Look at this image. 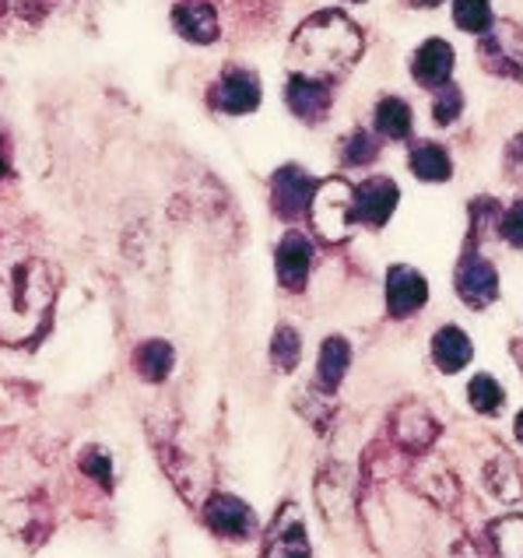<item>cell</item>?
Segmentation results:
<instances>
[{"label": "cell", "instance_id": "d4e9b609", "mask_svg": "<svg viewBox=\"0 0 523 558\" xmlns=\"http://www.w3.org/2000/svg\"><path fill=\"white\" fill-rule=\"evenodd\" d=\"M461 113H464V95H461V88L442 85L439 95H436V106H433V120L439 126H450Z\"/></svg>", "mask_w": 523, "mask_h": 558}, {"label": "cell", "instance_id": "3957f363", "mask_svg": "<svg viewBox=\"0 0 523 558\" xmlns=\"http://www.w3.org/2000/svg\"><path fill=\"white\" fill-rule=\"evenodd\" d=\"M352 194H355V186L344 183V180L316 183L313 201H309V218L324 239H344L348 229L355 226L352 221Z\"/></svg>", "mask_w": 523, "mask_h": 558}, {"label": "cell", "instance_id": "ac0fdd59", "mask_svg": "<svg viewBox=\"0 0 523 558\" xmlns=\"http://www.w3.org/2000/svg\"><path fill=\"white\" fill-rule=\"evenodd\" d=\"M408 166L425 183H447L450 172H453L447 148L436 145V141H418V145L411 148V155H408Z\"/></svg>", "mask_w": 523, "mask_h": 558}, {"label": "cell", "instance_id": "d6986e66", "mask_svg": "<svg viewBox=\"0 0 523 558\" xmlns=\"http://www.w3.org/2000/svg\"><path fill=\"white\" fill-rule=\"evenodd\" d=\"M172 365H177V352H172V344L169 341H145V344H137V352H134V369L145 376L148 383H162L169 379L172 373Z\"/></svg>", "mask_w": 523, "mask_h": 558}, {"label": "cell", "instance_id": "603a6c76", "mask_svg": "<svg viewBox=\"0 0 523 558\" xmlns=\"http://www.w3.org/2000/svg\"><path fill=\"white\" fill-rule=\"evenodd\" d=\"M453 22L464 32L485 36V32L492 28V4H488V0H453Z\"/></svg>", "mask_w": 523, "mask_h": 558}, {"label": "cell", "instance_id": "484cf974", "mask_svg": "<svg viewBox=\"0 0 523 558\" xmlns=\"http://www.w3.org/2000/svg\"><path fill=\"white\" fill-rule=\"evenodd\" d=\"M82 471L88 477H95V482H99L102 488H113V460H109L102 450H88L82 457Z\"/></svg>", "mask_w": 523, "mask_h": 558}, {"label": "cell", "instance_id": "44dd1931", "mask_svg": "<svg viewBox=\"0 0 523 558\" xmlns=\"http://www.w3.org/2000/svg\"><path fill=\"white\" fill-rule=\"evenodd\" d=\"M467 404L478 414H499L506 404V390L492 373H474L467 383Z\"/></svg>", "mask_w": 523, "mask_h": 558}, {"label": "cell", "instance_id": "7a4b0ae2", "mask_svg": "<svg viewBox=\"0 0 523 558\" xmlns=\"http://www.w3.org/2000/svg\"><path fill=\"white\" fill-rule=\"evenodd\" d=\"M362 46H366V39H362L352 19H344L338 11H320L299 25L289 57L295 74H309L327 82V77H338L352 68L362 57Z\"/></svg>", "mask_w": 523, "mask_h": 558}, {"label": "cell", "instance_id": "83f0119b", "mask_svg": "<svg viewBox=\"0 0 523 558\" xmlns=\"http://www.w3.org/2000/svg\"><path fill=\"white\" fill-rule=\"evenodd\" d=\"M63 4H71V0H19L22 14H25V19H32V22H39V19H46V14L60 11Z\"/></svg>", "mask_w": 523, "mask_h": 558}, {"label": "cell", "instance_id": "9c48e42d", "mask_svg": "<svg viewBox=\"0 0 523 558\" xmlns=\"http://www.w3.org/2000/svg\"><path fill=\"white\" fill-rule=\"evenodd\" d=\"M313 177L306 169L299 166H281L275 177H271V204H275V215L278 218H303L309 215V201H313Z\"/></svg>", "mask_w": 523, "mask_h": 558}, {"label": "cell", "instance_id": "5bb4252c", "mask_svg": "<svg viewBox=\"0 0 523 558\" xmlns=\"http://www.w3.org/2000/svg\"><path fill=\"white\" fill-rule=\"evenodd\" d=\"M453 60L457 57H453L450 43L429 39L415 50V60H411V77H415L422 88H442L453 74Z\"/></svg>", "mask_w": 523, "mask_h": 558}, {"label": "cell", "instance_id": "8fae6325", "mask_svg": "<svg viewBox=\"0 0 523 558\" xmlns=\"http://www.w3.org/2000/svg\"><path fill=\"white\" fill-rule=\"evenodd\" d=\"M309 267H313V243L306 232H284L281 243L275 250V270L281 289L289 292H303L309 281Z\"/></svg>", "mask_w": 523, "mask_h": 558}, {"label": "cell", "instance_id": "ba28073f", "mask_svg": "<svg viewBox=\"0 0 523 558\" xmlns=\"http://www.w3.org/2000/svg\"><path fill=\"white\" fill-rule=\"evenodd\" d=\"M401 201V190L393 180L387 177H373L366 180L362 186H355L352 194V221H358V226H369V229H384L393 207H398Z\"/></svg>", "mask_w": 523, "mask_h": 558}, {"label": "cell", "instance_id": "cb8c5ba5", "mask_svg": "<svg viewBox=\"0 0 523 558\" xmlns=\"http://www.w3.org/2000/svg\"><path fill=\"white\" fill-rule=\"evenodd\" d=\"M376 155H379L376 137L369 131H362V126L341 141V162L344 166H366V162H373Z\"/></svg>", "mask_w": 523, "mask_h": 558}, {"label": "cell", "instance_id": "7402d4cb", "mask_svg": "<svg viewBox=\"0 0 523 558\" xmlns=\"http://www.w3.org/2000/svg\"><path fill=\"white\" fill-rule=\"evenodd\" d=\"M299 359H303V341H299V333L295 327L289 324H281L275 330V338H271V362H275V369L278 373H292Z\"/></svg>", "mask_w": 523, "mask_h": 558}, {"label": "cell", "instance_id": "52a82bcc", "mask_svg": "<svg viewBox=\"0 0 523 558\" xmlns=\"http://www.w3.org/2000/svg\"><path fill=\"white\" fill-rule=\"evenodd\" d=\"M260 558H313V545H309V534H306L299 506L289 502L284 509H278L275 523L267 527Z\"/></svg>", "mask_w": 523, "mask_h": 558}, {"label": "cell", "instance_id": "4316f807", "mask_svg": "<svg viewBox=\"0 0 523 558\" xmlns=\"http://www.w3.org/2000/svg\"><path fill=\"white\" fill-rule=\"evenodd\" d=\"M499 235L510 246L523 250V201H516L510 211H502V218H499Z\"/></svg>", "mask_w": 523, "mask_h": 558}, {"label": "cell", "instance_id": "1f68e13d", "mask_svg": "<svg viewBox=\"0 0 523 558\" xmlns=\"http://www.w3.org/2000/svg\"><path fill=\"white\" fill-rule=\"evenodd\" d=\"M4 8H8V0H0V14H4Z\"/></svg>", "mask_w": 523, "mask_h": 558}, {"label": "cell", "instance_id": "9a60e30c", "mask_svg": "<svg viewBox=\"0 0 523 558\" xmlns=\"http://www.w3.org/2000/svg\"><path fill=\"white\" fill-rule=\"evenodd\" d=\"M429 355H433V362H436V369H439V373L453 376V373H461V369H467V365H471V359H474V344H471V338H467V333H464L461 327H457V324H447V327H439V330L433 333Z\"/></svg>", "mask_w": 523, "mask_h": 558}, {"label": "cell", "instance_id": "277c9868", "mask_svg": "<svg viewBox=\"0 0 523 558\" xmlns=\"http://www.w3.org/2000/svg\"><path fill=\"white\" fill-rule=\"evenodd\" d=\"M453 284L467 310H485L499 299V275L492 260H485L482 253H464V260L457 264Z\"/></svg>", "mask_w": 523, "mask_h": 558}, {"label": "cell", "instance_id": "2e32d148", "mask_svg": "<svg viewBox=\"0 0 523 558\" xmlns=\"http://www.w3.org/2000/svg\"><path fill=\"white\" fill-rule=\"evenodd\" d=\"M348 365H352V344H348V338H341V333L327 338L320 344V359H316V383H320V390L335 393L348 376Z\"/></svg>", "mask_w": 523, "mask_h": 558}, {"label": "cell", "instance_id": "f546056e", "mask_svg": "<svg viewBox=\"0 0 523 558\" xmlns=\"http://www.w3.org/2000/svg\"><path fill=\"white\" fill-rule=\"evenodd\" d=\"M513 436H516V439L523 442V411H520L516 418H513Z\"/></svg>", "mask_w": 523, "mask_h": 558}, {"label": "cell", "instance_id": "d6a6232c", "mask_svg": "<svg viewBox=\"0 0 523 558\" xmlns=\"http://www.w3.org/2000/svg\"><path fill=\"white\" fill-rule=\"evenodd\" d=\"M352 4H362V0H352Z\"/></svg>", "mask_w": 523, "mask_h": 558}, {"label": "cell", "instance_id": "30bf717a", "mask_svg": "<svg viewBox=\"0 0 523 558\" xmlns=\"http://www.w3.org/2000/svg\"><path fill=\"white\" fill-rule=\"evenodd\" d=\"M425 302H429V281H425V275H418L408 264H393L387 270V313L393 320H408Z\"/></svg>", "mask_w": 523, "mask_h": 558}, {"label": "cell", "instance_id": "7c38bea8", "mask_svg": "<svg viewBox=\"0 0 523 558\" xmlns=\"http://www.w3.org/2000/svg\"><path fill=\"white\" fill-rule=\"evenodd\" d=\"M284 102H289V109L303 123H320L330 113V102H335V95H330V85L320 82V77L292 71L289 85H284Z\"/></svg>", "mask_w": 523, "mask_h": 558}, {"label": "cell", "instance_id": "ffe728a7", "mask_svg": "<svg viewBox=\"0 0 523 558\" xmlns=\"http://www.w3.org/2000/svg\"><path fill=\"white\" fill-rule=\"evenodd\" d=\"M376 131L390 141H404L411 134V106L398 95H387L376 106Z\"/></svg>", "mask_w": 523, "mask_h": 558}, {"label": "cell", "instance_id": "f1b7e54d", "mask_svg": "<svg viewBox=\"0 0 523 558\" xmlns=\"http://www.w3.org/2000/svg\"><path fill=\"white\" fill-rule=\"evenodd\" d=\"M8 172V148H4V137H0V177Z\"/></svg>", "mask_w": 523, "mask_h": 558}, {"label": "cell", "instance_id": "4fadbf2b", "mask_svg": "<svg viewBox=\"0 0 523 558\" xmlns=\"http://www.w3.org/2000/svg\"><path fill=\"white\" fill-rule=\"evenodd\" d=\"M172 28H177L186 43L211 46L218 39V11L211 0H180V4L172 8Z\"/></svg>", "mask_w": 523, "mask_h": 558}, {"label": "cell", "instance_id": "6da1fadb", "mask_svg": "<svg viewBox=\"0 0 523 558\" xmlns=\"http://www.w3.org/2000/svg\"><path fill=\"white\" fill-rule=\"evenodd\" d=\"M57 278L50 264L22 257L0 264V341L22 344L50 320Z\"/></svg>", "mask_w": 523, "mask_h": 558}, {"label": "cell", "instance_id": "8992f818", "mask_svg": "<svg viewBox=\"0 0 523 558\" xmlns=\"http://www.w3.org/2000/svg\"><path fill=\"white\" fill-rule=\"evenodd\" d=\"M211 106L218 113L229 117H246L260 106V77L246 68H229L211 85Z\"/></svg>", "mask_w": 523, "mask_h": 558}, {"label": "cell", "instance_id": "4dcf8cb0", "mask_svg": "<svg viewBox=\"0 0 523 558\" xmlns=\"http://www.w3.org/2000/svg\"><path fill=\"white\" fill-rule=\"evenodd\" d=\"M411 8H436V4H442V0H408Z\"/></svg>", "mask_w": 523, "mask_h": 558}, {"label": "cell", "instance_id": "e0dca14e", "mask_svg": "<svg viewBox=\"0 0 523 558\" xmlns=\"http://www.w3.org/2000/svg\"><path fill=\"white\" fill-rule=\"evenodd\" d=\"M510 36H506V25L502 28H488L485 36H482V46H478V53L485 60V68L492 71V74H510V77H520L523 74V53H513L510 46Z\"/></svg>", "mask_w": 523, "mask_h": 558}, {"label": "cell", "instance_id": "5b68a950", "mask_svg": "<svg viewBox=\"0 0 523 558\" xmlns=\"http://www.w3.org/2000/svg\"><path fill=\"white\" fill-rule=\"evenodd\" d=\"M204 523L208 531L229 541H246L257 531V513L232 492H215V496L204 502Z\"/></svg>", "mask_w": 523, "mask_h": 558}]
</instances>
